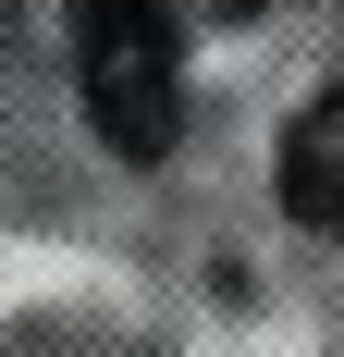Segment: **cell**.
I'll return each mask as SVG.
<instances>
[{
    "instance_id": "2",
    "label": "cell",
    "mask_w": 344,
    "mask_h": 357,
    "mask_svg": "<svg viewBox=\"0 0 344 357\" xmlns=\"http://www.w3.org/2000/svg\"><path fill=\"white\" fill-rule=\"evenodd\" d=\"M271 185H283L295 222H344V86L283 123V173H271Z\"/></svg>"
},
{
    "instance_id": "3",
    "label": "cell",
    "mask_w": 344,
    "mask_h": 357,
    "mask_svg": "<svg viewBox=\"0 0 344 357\" xmlns=\"http://www.w3.org/2000/svg\"><path fill=\"white\" fill-rule=\"evenodd\" d=\"M209 13H221V25H246V13H271V0H209Z\"/></svg>"
},
{
    "instance_id": "1",
    "label": "cell",
    "mask_w": 344,
    "mask_h": 357,
    "mask_svg": "<svg viewBox=\"0 0 344 357\" xmlns=\"http://www.w3.org/2000/svg\"><path fill=\"white\" fill-rule=\"evenodd\" d=\"M74 25V86L111 160H172L185 123V62H172V0H62Z\"/></svg>"
}]
</instances>
